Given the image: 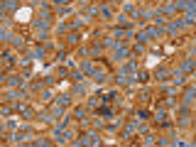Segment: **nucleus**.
<instances>
[{
	"mask_svg": "<svg viewBox=\"0 0 196 147\" xmlns=\"http://www.w3.org/2000/svg\"><path fill=\"white\" fill-rule=\"evenodd\" d=\"M20 17H22V22L27 20V17H30V10L25 8V10H20V12H17V20H20Z\"/></svg>",
	"mask_w": 196,
	"mask_h": 147,
	"instance_id": "f257e3e1",
	"label": "nucleus"
}]
</instances>
